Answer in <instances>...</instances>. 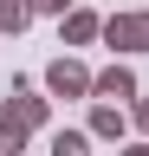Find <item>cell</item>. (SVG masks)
I'll list each match as a JSON object with an SVG mask.
<instances>
[{
  "instance_id": "6da1fadb",
  "label": "cell",
  "mask_w": 149,
  "mask_h": 156,
  "mask_svg": "<svg viewBox=\"0 0 149 156\" xmlns=\"http://www.w3.org/2000/svg\"><path fill=\"white\" fill-rule=\"evenodd\" d=\"M104 46L110 52H149V13L143 7H117L104 20Z\"/></svg>"
},
{
  "instance_id": "7a4b0ae2",
  "label": "cell",
  "mask_w": 149,
  "mask_h": 156,
  "mask_svg": "<svg viewBox=\"0 0 149 156\" xmlns=\"http://www.w3.org/2000/svg\"><path fill=\"white\" fill-rule=\"evenodd\" d=\"M91 85H97V72H84L71 52L46 65V91H52V98H91Z\"/></svg>"
},
{
  "instance_id": "3957f363",
  "label": "cell",
  "mask_w": 149,
  "mask_h": 156,
  "mask_svg": "<svg viewBox=\"0 0 149 156\" xmlns=\"http://www.w3.org/2000/svg\"><path fill=\"white\" fill-rule=\"evenodd\" d=\"M0 124L46 130V98H39V91H26V85H13V91H7V104H0Z\"/></svg>"
},
{
  "instance_id": "277c9868",
  "label": "cell",
  "mask_w": 149,
  "mask_h": 156,
  "mask_svg": "<svg viewBox=\"0 0 149 156\" xmlns=\"http://www.w3.org/2000/svg\"><path fill=\"white\" fill-rule=\"evenodd\" d=\"M59 33H65V46H91V39H104V20L91 7H71V13H59Z\"/></svg>"
},
{
  "instance_id": "5b68a950",
  "label": "cell",
  "mask_w": 149,
  "mask_h": 156,
  "mask_svg": "<svg viewBox=\"0 0 149 156\" xmlns=\"http://www.w3.org/2000/svg\"><path fill=\"white\" fill-rule=\"evenodd\" d=\"M91 98H117V104H123V98H136V72H130V65H104L97 85H91Z\"/></svg>"
},
{
  "instance_id": "8992f818",
  "label": "cell",
  "mask_w": 149,
  "mask_h": 156,
  "mask_svg": "<svg viewBox=\"0 0 149 156\" xmlns=\"http://www.w3.org/2000/svg\"><path fill=\"white\" fill-rule=\"evenodd\" d=\"M123 124H130V117H123V104H97V111H91V136H104V143H110V136H123Z\"/></svg>"
},
{
  "instance_id": "52a82bcc",
  "label": "cell",
  "mask_w": 149,
  "mask_h": 156,
  "mask_svg": "<svg viewBox=\"0 0 149 156\" xmlns=\"http://www.w3.org/2000/svg\"><path fill=\"white\" fill-rule=\"evenodd\" d=\"M46 156H91V130H52Z\"/></svg>"
},
{
  "instance_id": "ba28073f",
  "label": "cell",
  "mask_w": 149,
  "mask_h": 156,
  "mask_svg": "<svg viewBox=\"0 0 149 156\" xmlns=\"http://www.w3.org/2000/svg\"><path fill=\"white\" fill-rule=\"evenodd\" d=\"M32 20V0H0V33H20Z\"/></svg>"
},
{
  "instance_id": "9c48e42d",
  "label": "cell",
  "mask_w": 149,
  "mask_h": 156,
  "mask_svg": "<svg viewBox=\"0 0 149 156\" xmlns=\"http://www.w3.org/2000/svg\"><path fill=\"white\" fill-rule=\"evenodd\" d=\"M130 124H136V130L149 136V98H136V104H130Z\"/></svg>"
},
{
  "instance_id": "30bf717a",
  "label": "cell",
  "mask_w": 149,
  "mask_h": 156,
  "mask_svg": "<svg viewBox=\"0 0 149 156\" xmlns=\"http://www.w3.org/2000/svg\"><path fill=\"white\" fill-rule=\"evenodd\" d=\"M32 13H71V0H32Z\"/></svg>"
},
{
  "instance_id": "8fae6325",
  "label": "cell",
  "mask_w": 149,
  "mask_h": 156,
  "mask_svg": "<svg viewBox=\"0 0 149 156\" xmlns=\"http://www.w3.org/2000/svg\"><path fill=\"white\" fill-rule=\"evenodd\" d=\"M123 156H149V143H136V150H123Z\"/></svg>"
},
{
  "instance_id": "7c38bea8",
  "label": "cell",
  "mask_w": 149,
  "mask_h": 156,
  "mask_svg": "<svg viewBox=\"0 0 149 156\" xmlns=\"http://www.w3.org/2000/svg\"><path fill=\"white\" fill-rule=\"evenodd\" d=\"M0 156H7V150H0Z\"/></svg>"
}]
</instances>
